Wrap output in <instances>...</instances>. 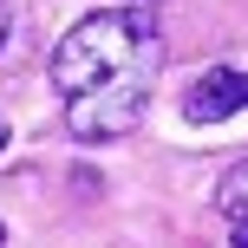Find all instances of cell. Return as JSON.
Returning a JSON list of instances; mask_svg holds the SVG:
<instances>
[{
	"instance_id": "1",
	"label": "cell",
	"mask_w": 248,
	"mask_h": 248,
	"mask_svg": "<svg viewBox=\"0 0 248 248\" xmlns=\"http://www.w3.org/2000/svg\"><path fill=\"white\" fill-rule=\"evenodd\" d=\"M163 72V33L144 7H98L52 46V92L65 98V131L78 144L131 137L150 111Z\"/></svg>"
},
{
	"instance_id": "2",
	"label": "cell",
	"mask_w": 248,
	"mask_h": 248,
	"mask_svg": "<svg viewBox=\"0 0 248 248\" xmlns=\"http://www.w3.org/2000/svg\"><path fill=\"white\" fill-rule=\"evenodd\" d=\"M183 111L196 118V124H222V118L248 111V72H242V65H209V72L189 85Z\"/></svg>"
},
{
	"instance_id": "3",
	"label": "cell",
	"mask_w": 248,
	"mask_h": 248,
	"mask_svg": "<svg viewBox=\"0 0 248 248\" xmlns=\"http://www.w3.org/2000/svg\"><path fill=\"white\" fill-rule=\"evenodd\" d=\"M216 216H229V229L248 222V150L222 170V183H216Z\"/></svg>"
},
{
	"instance_id": "4",
	"label": "cell",
	"mask_w": 248,
	"mask_h": 248,
	"mask_svg": "<svg viewBox=\"0 0 248 248\" xmlns=\"http://www.w3.org/2000/svg\"><path fill=\"white\" fill-rule=\"evenodd\" d=\"M7 33H13V7L0 0V46H7Z\"/></svg>"
},
{
	"instance_id": "5",
	"label": "cell",
	"mask_w": 248,
	"mask_h": 248,
	"mask_svg": "<svg viewBox=\"0 0 248 248\" xmlns=\"http://www.w3.org/2000/svg\"><path fill=\"white\" fill-rule=\"evenodd\" d=\"M229 242H235V248H248V222H235V229H229Z\"/></svg>"
},
{
	"instance_id": "6",
	"label": "cell",
	"mask_w": 248,
	"mask_h": 248,
	"mask_svg": "<svg viewBox=\"0 0 248 248\" xmlns=\"http://www.w3.org/2000/svg\"><path fill=\"white\" fill-rule=\"evenodd\" d=\"M0 150H7V118H0Z\"/></svg>"
},
{
	"instance_id": "7",
	"label": "cell",
	"mask_w": 248,
	"mask_h": 248,
	"mask_svg": "<svg viewBox=\"0 0 248 248\" xmlns=\"http://www.w3.org/2000/svg\"><path fill=\"white\" fill-rule=\"evenodd\" d=\"M0 242H7V229H0Z\"/></svg>"
}]
</instances>
